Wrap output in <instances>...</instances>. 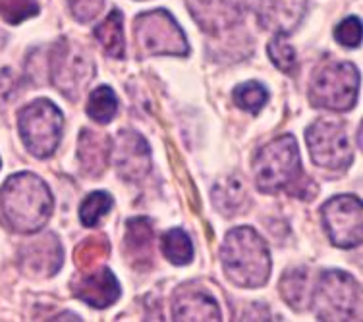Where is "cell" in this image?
I'll list each match as a JSON object with an SVG mask.
<instances>
[{"instance_id":"2e32d148","label":"cell","mask_w":363,"mask_h":322,"mask_svg":"<svg viewBox=\"0 0 363 322\" xmlns=\"http://www.w3.org/2000/svg\"><path fill=\"white\" fill-rule=\"evenodd\" d=\"M126 257L135 268L151 266L153 259V228L147 218L128 220L126 236H124Z\"/></svg>"},{"instance_id":"4316f807","label":"cell","mask_w":363,"mask_h":322,"mask_svg":"<svg viewBox=\"0 0 363 322\" xmlns=\"http://www.w3.org/2000/svg\"><path fill=\"white\" fill-rule=\"evenodd\" d=\"M37 14H39L37 0H0V18L10 25H18Z\"/></svg>"},{"instance_id":"83f0119b","label":"cell","mask_w":363,"mask_h":322,"mask_svg":"<svg viewBox=\"0 0 363 322\" xmlns=\"http://www.w3.org/2000/svg\"><path fill=\"white\" fill-rule=\"evenodd\" d=\"M269 54H271L272 64L279 68L280 71L284 74H292L294 68H296V50L292 49V45L286 41L284 33H277L274 39L269 42Z\"/></svg>"},{"instance_id":"6da1fadb","label":"cell","mask_w":363,"mask_h":322,"mask_svg":"<svg viewBox=\"0 0 363 322\" xmlns=\"http://www.w3.org/2000/svg\"><path fill=\"white\" fill-rule=\"evenodd\" d=\"M55 199L41 178L21 172L8 178L0 190V218L18 234H35L49 222Z\"/></svg>"},{"instance_id":"44dd1931","label":"cell","mask_w":363,"mask_h":322,"mask_svg":"<svg viewBox=\"0 0 363 322\" xmlns=\"http://www.w3.org/2000/svg\"><path fill=\"white\" fill-rule=\"evenodd\" d=\"M95 37L108 57H124V31H122V14L118 10H112L103 23L95 28Z\"/></svg>"},{"instance_id":"f1b7e54d","label":"cell","mask_w":363,"mask_h":322,"mask_svg":"<svg viewBox=\"0 0 363 322\" xmlns=\"http://www.w3.org/2000/svg\"><path fill=\"white\" fill-rule=\"evenodd\" d=\"M336 41L344 45V47H359L362 41V21L359 18H348V20L340 21L335 29Z\"/></svg>"},{"instance_id":"3957f363","label":"cell","mask_w":363,"mask_h":322,"mask_svg":"<svg viewBox=\"0 0 363 322\" xmlns=\"http://www.w3.org/2000/svg\"><path fill=\"white\" fill-rule=\"evenodd\" d=\"M255 183L263 193H277L280 190L292 191L303 197L308 178L301 172L300 149L294 135H282L269 143L255 156Z\"/></svg>"},{"instance_id":"7402d4cb","label":"cell","mask_w":363,"mask_h":322,"mask_svg":"<svg viewBox=\"0 0 363 322\" xmlns=\"http://www.w3.org/2000/svg\"><path fill=\"white\" fill-rule=\"evenodd\" d=\"M162 253L172 265H189L194 259L191 239L182 228H172L162 238Z\"/></svg>"},{"instance_id":"5b68a950","label":"cell","mask_w":363,"mask_h":322,"mask_svg":"<svg viewBox=\"0 0 363 322\" xmlns=\"http://www.w3.org/2000/svg\"><path fill=\"white\" fill-rule=\"evenodd\" d=\"M359 71L354 64L335 62L317 70L311 81L309 98L315 106L335 113H346L356 105Z\"/></svg>"},{"instance_id":"7a4b0ae2","label":"cell","mask_w":363,"mask_h":322,"mask_svg":"<svg viewBox=\"0 0 363 322\" xmlns=\"http://www.w3.org/2000/svg\"><path fill=\"white\" fill-rule=\"evenodd\" d=\"M220 257L228 278L238 286L259 287L269 280L272 266L269 247L250 226L234 228L226 234Z\"/></svg>"},{"instance_id":"8fae6325","label":"cell","mask_w":363,"mask_h":322,"mask_svg":"<svg viewBox=\"0 0 363 322\" xmlns=\"http://www.w3.org/2000/svg\"><path fill=\"white\" fill-rule=\"evenodd\" d=\"M114 166L120 178L138 182L151 170V151L147 141L135 132H120L114 147H111Z\"/></svg>"},{"instance_id":"30bf717a","label":"cell","mask_w":363,"mask_h":322,"mask_svg":"<svg viewBox=\"0 0 363 322\" xmlns=\"http://www.w3.org/2000/svg\"><path fill=\"white\" fill-rule=\"evenodd\" d=\"M323 224L333 243L344 249L357 247L363 239V207L354 195H338L323 207Z\"/></svg>"},{"instance_id":"e0dca14e","label":"cell","mask_w":363,"mask_h":322,"mask_svg":"<svg viewBox=\"0 0 363 322\" xmlns=\"http://www.w3.org/2000/svg\"><path fill=\"white\" fill-rule=\"evenodd\" d=\"M111 139L103 133L84 130L77 143V161L87 176H101L111 154Z\"/></svg>"},{"instance_id":"4fadbf2b","label":"cell","mask_w":363,"mask_h":322,"mask_svg":"<svg viewBox=\"0 0 363 322\" xmlns=\"http://www.w3.org/2000/svg\"><path fill=\"white\" fill-rule=\"evenodd\" d=\"M62 246L52 234L41 239H35L21 253L23 270L29 276H35V278H49V276L58 272L62 266Z\"/></svg>"},{"instance_id":"cb8c5ba5","label":"cell","mask_w":363,"mask_h":322,"mask_svg":"<svg viewBox=\"0 0 363 322\" xmlns=\"http://www.w3.org/2000/svg\"><path fill=\"white\" fill-rule=\"evenodd\" d=\"M108 255V241L103 236L85 239L76 251V263L82 270H93L101 265V260Z\"/></svg>"},{"instance_id":"d4e9b609","label":"cell","mask_w":363,"mask_h":322,"mask_svg":"<svg viewBox=\"0 0 363 322\" xmlns=\"http://www.w3.org/2000/svg\"><path fill=\"white\" fill-rule=\"evenodd\" d=\"M269 91L257 81H247V84L238 85L234 91V103H236L242 110L257 114L263 106H265Z\"/></svg>"},{"instance_id":"8992f818","label":"cell","mask_w":363,"mask_h":322,"mask_svg":"<svg viewBox=\"0 0 363 322\" xmlns=\"http://www.w3.org/2000/svg\"><path fill=\"white\" fill-rule=\"evenodd\" d=\"M21 139L31 154L47 159L55 153L62 137V113L47 98L35 100L20 110L18 118Z\"/></svg>"},{"instance_id":"ba28073f","label":"cell","mask_w":363,"mask_h":322,"mask_svg":"<svg viewBox=\"0 0 363 322\" xmlns=\"http://www.w3.org/2000/svg\"><path fill=\"white\" fill-rule=\"evenodd\" d=\"M133 33L145 54H188L189 47L184 31L167 10H151L138 16Z\"/></svg>"},{"instance_id":"ffe728a7","label":"cell","mask_w":363,"mask_h":322,"mask_svg":"<svg viewBox=\"0 0 363 322\" xmlns=\"http://www.w3.org/2000/svg\"><path fill=\"white\" fill-rule=\"evenodd\" d=\"M213 203L223 214H236L244 209L247 203V195H245L244 183L240 182L238 178L230 176V178H223L220 182L213 188Z\"/></svg>"},{"instance_id":"277c9868","label":"cell","mask_w":363,"mask_h":322,"mask_svg":"<svg viewBox=\"0 0 363 322\" xmlns=\"http://www.w3.org/2000/svg\"><path fill=\"white\" fill-rule=\"evenodd\" d=\"M315 309L321 321H359L362 292L350 274L342 270H327L317 282Z\"/></svg>"},{"instance_id":"ac0fdd59","label":"cell","mask_w":363,"mask_h":322,"mask_svg":"<svg viewBox=\"0 0 363 322\" xmlns=\"http://www.w3.org/2000/svg\"><path fill=\"white\" fill-rule=\"evenodd\" d=\"M306 10V0H263L261 20L267 28H274L279 33H288L298 28Z\"/></svg>"},{"instance_id":"603a6c76","label":"cell","mask_w":363,"mask_h":322,"mask_svg":"<svg viewBox=\"0 0 363 322\" xmlns=\"http://www.w3.org/2000/svg\"><path fill=\"white\" fill-rule=\"evenodd\" d=\"M118 113V98L111 87H97L87 100V114L99 124H108Z\"/></svg>"},{"instance_id":"5bb4252c","label":"cell","mask_w":363,"mask_h":322,"mask_svg":"<svg viewBox=\"0 0 363 322\" xmlns=\"http://www.w3.org/2000/svg\"><path fill=\"white\" fill-rule=\"evenodd\" d=\"M172 313L176 321H220L217 301L196 286H184L176 292Z\"/></svg>"},{"instance_id":"52a82bcc","label":"cell","mask_w":363,"mask_h":322,"mask_svg":"<svg viewBox=\"0 0 363 322\" xmlns=\"http://www.w3.org/2000/svg\"><path fill=\"white\" fill-rule=\"evenodd\" d=\"M93 60L89 52L68 39L56 42L50 54V79L64 97L76 100L93 79Z\"/></svg>"},{"instance_id":"f546056e","label":"cell","mask_w":363,"mask_h":322,"mask_svg":"<svg viewBox=\"0 0 363 322\" xmlns=\"http://www.w3.org/2000/svg\"><path fill=\"white\" fill-rule=\"evenodd\" d=\"M105 0H68V6H70L72 14L77 21L87 23V21L95 20L101 10H103Z\"/></svg>"},{"instance_id":"d6986e66","label":"cell","mask_w":363,"mask_h":322,"mask_svg":"<svg viewBox=\"0 0 363 322\" xmlns=\"http://www.w3.org/2000/svg\"><path fill=\"white\" fill-rule=\"evenodd\" d=\"M280 295L282 299L296 311L306 309L311 303V289H309V272L306 268H290L280 278Z\"/></svg>"},{"instance_id":"9c48e42d","label":"cell","mask_w":363,"mask_h":322,"mask_svg":"<svg viewBox=\"0 0 363 322\" xmlns=\"http://www.w3.org/2000/svg\"><path fill=\"white\" fill-rule=\"evenodd\" d=\"M309 154L317 166L327 170H346L352 164L348 133L340 122L317 120L306 132Z\"/></svg>"},{"instance_id":"484cf974","label":"cell","mask_w":363,"mask_h":322,"mask_svg":"<svg viewBox=\"0 0 363 322\" xmlns=\"http://www.w3.org/2000/svg\"><path fill=\"white\" fill-rule=\"evenodd\" d=\"M112 203H114L112 197L105 191H95V193L87 195V199L82 203V209H79L82 222L85 226H95L111 210Z\"/></svg>"},{"instance_id":"7c38bea8","label":"cell","mask_w":363,"mask_h":322,"mask_svg":"<svg viewBox=\"0 0 363 322\" xmlns=\"http://www.w3.org/2000/svg\"><path fill=\"white\" fill-rule=\"evenodd\" d=\"M74 295L91 307H108L118 299L120 286L116 276L108 268H93L74 282Z\"/></svg>"},{"instance_id":"9a60e30c","label":"cell","mask_w":363,"mask_h":322,"mask_svg":"<svg viewBox=\"0 0 363 322\" xmlns=\"http://www.w3.org/2000/svg\"><path fill=\"white\" fill-rule=\"evenodd\" d=\"M188 6L199 25L211 33L228 28L242 16V8L230 0H188Z\"/></svg>"}]
</instances>
